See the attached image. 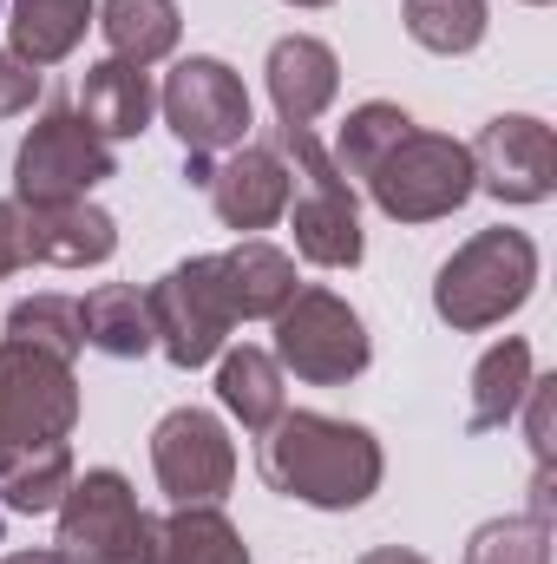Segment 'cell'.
<instances>
[{
    "instance_id": "4dcf8cb0",
    "label": "cell",
    "mask_w": 557,
    "mask_h": 564,
    "mask_svg": "<svg viewBox=\"0 0 557 564\" xmlns=\"http://www.w3.org/2000/svg\"><path fill=\"white\" fill-rule=\"evenodd\" d=\"M13 270H26V243H20V204L7 197L0 204V282L13 276Z\"/></svg>"
},
{
    "instance_id": "3957f363",
    "label": "cell",
    "mask_w": 557,
    "mask_h": 564,
    "mask_svg": "<svg viewBox=\"0 0 557 564\" xmlns=\"http://www.w3.org/2000/svg\"><path fill=\"white\" fill-rule=\"evenodd\" d=\"M276 151L295 158V171H302V197H288V210H282L295 230V257L315 270H354L368 257L354 184L341 177V164L308 126H276Z\"/></svg>"
},
{
    "instance_id": "e575fe53",
    "label": "cell",
    "mask_w": 557,
    "mask_h": 564,
    "mask_svg": "<svg viewBox=\"0 0 557 564\" xmlns=\"http://www.w3.org/2000/svg\"><path fill=\"white\" fill-rule=\"evenodd\" d=\"M288 7H328V0H288Z\"/></svg>"
},
{
    "instance_id": "d4e9b609",
    "label": "cell",
    "mask_w": 557,
    "mask_h": 564,
    "mask_svg": "<svg viewBox=\"0 0 557 564\" xmlns=\"http://www.w3.org/2000/svg\"><path fill=\"white\" fill-rule=\"evenodd\" d=\"M407 132H414V119H407L394 99H368V106H354V112L341 119L328 158L341 164V177H361V184H368V177L381 171V158L407 139Z\"/></svg>"
},
{
    "instance_id": "8d00e7d4",
    "label": "cell",
    "mask_w": 557,
    "mask_h": 564,
    "mask_svg": "<svg viewBox=\"0 0 557 564\" xmlns=\"http://www.w3.org/2000/svg\"><path fill=\"white\" fill-rule=\"evenodd\" d=\"M0 459H7V453H0ZM0 532H7V519H0Z\"/></svg>"
},
{
    "instance_id": "4316f807",
    "label": "cell",
    "mask_w": 557,
    "mask_h": 564,
    "mask_svg": "<svg viewBox=\"0 0 557 564\" xmlns=\"http://www.w3.org/2000/svg\"><path fill=\"white\" fill-rule=\"evenodd\" d=\"M407 40L439 53V59H459L485 40V0H407Z\"/></svg>"
},
{
    "instance_id": "ba28073f",
    "label": "cell",
    "mask_w": 557,
    "mask_h": 564,
    "mask_svg": "<svg viewBox=\"0 0 557 564\" xmlns=\"http://www.w3.org/2000/svg\"><path fill=\"white\" fill-rule=\"evenodd\" d=\"M144 308H151V335L164 348L171 368H204L230 348V295H223V276H217V257H190L177 270L144 289Z\"/></svg>"
},
{
    "instance_id": "f546056e",
    "label": "cell",
    "mask_w": 557,
    "mask_h": 564,
    "mask_svg": "<svg viewBox=\"0 0 557 564\" xmlns=\"http://www.w3.org/2000/svg\"><path fill=\"white\" fill-rule=\"evenodd\" d=\"M551 375L545 381H532V394H525V408H532V453H538V466L551 473Z\"/></svg>"
},
{
    "instance_id": "52a82bcc",
    "label": "cell",
    "mask_w": 557,
    "mask_h": 564,
    "mask_svg": "<svg viewBox=\"0 0 557 564\" xmlns=\"http://www.w3.org/2000/svg\"><path fill=\"white\" fill-rule=\"evenodd\" d=\"M106 177H119L112 144L99 139L73 106H46L40 126L13 151V204H79Z\"/></svg>"
},
{
    "instance_id": "e0dca14e",
    "label": "cell",
    "mask_w": 557,
    "mask_h": 564,
    "mask_svg": "<svg viewBox=\"0 0 557 564\" xmlns=\"http://www.w3.org/2000/svg\"><path fill=\"white\" fill-rule=\"evenodd\" d=\"M99 139H139L144 126H151V112H157V86H151V73L144 66H125V59H99V66H86V79H79V106H73Z\"/></svg>"
},
{
    "instance_id": "277c9868",
    "label": "cell",
    "mask_w": 557,
    "mask_h": 564,
    "mask_svg": "<svg viewBox=\"0 0 557 564\" xmlns=\"http://www.w3.org/2000/svg\"><path fill=\"white\" fill-rule=\"evenodd\" d=\"M66 564H157V519L139 506L132 479L112 466L73 473L59 499V545Z\"/></svg>"
},
{
    "instance_id": "74e56055",
    "label": "cell",
    "mask_w": 557,
    "mask_h": 564,
    "mask_svg": "<svg viewBox=\"0 0 557 564\" xmlns=\"http://www.w3.org/2000/svg\"><path fill=\"white\" fill-rule=\"evenodd\" d=\"M0 20H7V7H0Z\"/></svg>"
},
{
    "instance_id": "44dd1931",
    "label": "cell",
    "mask_w": 557,
    "mask_h": 564,
    "mask_svg": "<svg viewBox=\"0 0 557 564\" xmlns=\"http://www.w3.org/2000/svg\"><path fill=\"white\" fill-rule=\"evenodd\" d=\"M79 328H86V348H99V355H112V361H139V355L157 348L144 289H132V282H99V289L79 302Z\"/></svg>"
},
{
    "instance_id": "7402d4cb",
    "label": "cell",
    "mask_w": 557,
    "mask_h": 564,
    "mask_svg": "<svg viewBox=\"0 0 557 564\" xmlns=\"http://www.w3.org/2000/svg\"><path fill=\"white\" fill-rule=\"evenodd\" d=\"M217 401L250 426V433L276 426V414L288 408L276 355H270V348H223V355H217Z\"/></svg>"
},
{
    "instance_id": "9a60e30c",
    "label": "cell",
    "mask_w": 557,
    "mask_h": 564,
    "mask_svg": "<svg viewBox=\"0 0 557 564\" xmlns=\"http://www.w3.org/2000/svg\"><path fill=\"white\" fill-rule=\"evenodd\" d=\"M263 79H270V106H276L282 126H315V119L335 106V93H341V59H335L328 40L288 33V40L270 46Z\"/></svg>"
},
{
    "instance_id": "83f0119b",
    "label": "cell",
    "mask_w": 557,
    "mask_h": 564,
    "mask_svg": "<svg viewBox=\"0 0 557 564\" xmlns=\"http://www.w3.org/2000/svg\"><path fill=\"white\" fill-rule=\"evenodd\" d=\"M466 564H551V519H492L466 539Z\"/></svg>"
},
{
    "instance_id": "4fadbf2b",
    "label": "cell",
    "mask_w": 557,
    "mask_h": 564,
    "mask_svg": "<svg viewBox=\"0 0 557 564\" xmlns=\"http://www.w3.org/2000/svg\"><path fill=\"white\" fill-rule=\"evenodd\" d=\"M210 204H217V217H223V230H270L282 210H288V197H295V177H288V158H282L276 144H237L217 171H210Z\"/></svg>"
},
{
    "instance_id": "6da1fadb",
    "label": "cell",
    "mask_w": 557,
    "mask_h": 564,
    "mask_svg": "<svg viewBox=\"0 0 557 564\" xmlns=\"http://www.w3.org/2000/svg\"><path fill=\"white\" fill-rule=\"evenodd\" d=\"M381 440L354 421L315 414V408H282L276 426H263V479L270 492L315 506V512H354L381 492Z\"/></svg>"
},
{
    "instance_id": "836d02e7",
    "label": "cell",
    "mask_w": 557,
    "mask_h": 564,
    "mask_svg": "<svg viewBox=\"0 0 557 564\" xmlns=\"http://www.w3.org/2000/svg\"><path fill=\"white\" fill-rule=\"evenodd\" d=\"M0 564H66L59 552H13V558H0Z\"/></svg>"
},
{
    "instance_id": "1f68e13d",
    "label": "cell",
    "mask_w": 557,
    "mask_h": 564,
    "mask_svg": "<svg viewBox=\"0 0 557 564\" xmlns=\"http://www.w3.org/2000/svg\"><path fill=\"white\" fill-rule=\"evenodd\" d=\"M354 564H426L419 552H401V545H381V552H368V558H354Z\"/></svg>"
},
{
    "instance_id": "d6a6232c",
    "label": "cell",
    "mask_w": 557,
    "mask_h": 564,
    "mask_svg": "<svg viewBox=\"0 0 557 564\" xmlns=\"http://www.w3.org/2000/svg\"><path fill=\"white\" fill-rule=\"evenodd\" d=\"M210 171H217V164H210V158H197V151H190V164H184V177H190V184H210Z\"/></svg>"
},
{
    "instance_id": "cb8c5ba5",
    "label": "cell",
    "mask_w": 557,
    "mask_h": 564,
    "mask_svg": "<svg viewBox=\"0 0 557 564\" xmlns=\"http://www.w3.org/2000/svg\"><path fill=\"white\" fill-rule=\"evenodd\" d=\"M157 564H250V545L217 506H177L157 525Z\"/></svg>"
},
{
    "instance_id": "7a4b0ae2",
    "label": "cell",
    "mask_w": 557,
    "mask_h": 564,
    "mask_svg": "<svg viewBox=\"0 0 557 564\" xmlns=\"http://www.w3.org/2000/svg\"><path fill=\"white\" fill-rule=\"evenodd\" d=\"M538 289V243L525 230H479L466 237L439 276H433V315L452 328V335H479V328H499L505 315H518Z\"/></svg>"
},
{
    "instance_id": "30bf717a",
    "label": "cell",
    "mask_w": 557,
    "mask_h": 564,
    "mask_svg": "<svg viewBox=\"0 0 557 564\" xmlns=\"http://www.w3.org/2000/svg\"><path fill=\"white\" fill-rule=\"evenodd\" d=\"M79 426V381L66 361L0 335V453L66 440Z\"/></svg>"
},
{
    "instance_id": "ac0fdd59",
    "label": "cell",
    "mask_w": 557,
    "mask_h": 564,
    "mask_svg": "<svg viewBox=\"0 0 557 564\" xmlns=\"http://www.w3.org/2000/svg\"><path fill=\"white\" fill-rule=\"evenodd\" d=\"M99 20V0H13L7 7V40H13V59L26 66H59L86 26Z\"/></svg>"
},
{
    "instance_id": "f1b7e54d",
    "label": "cell",
    "mask_w": 557,
    "mask_h": 564,
    "mask_svg": "<svg viewBox=\"0 0 557 564\" xmlns=\"http://www.w3.org/2000/svg\"><path fill=\"white\" fill-rule=\"evenodd\" d=\"M40 99V66H26V59H13V53H0V119H13V112H26Z\"/></svg>"
},
{
    "instance_id": "8fae6325",
    "label": "cell",
    "mask_w": 557,
    "mask_h": 564,
    "mask_svg": "<svg viewBox=\"0 0 557 564\" xmlns=\"http://www.w3.org/2000/svg\"><path fill=\"white\" fill-rule=\"evenodd\" d=\"M151 473L171 506H217L237 486V446L210 408H171L151 433Z\"/></svg>"
},
{
    "instance_id": "5b68a950",
    "label": "cell",
    "mask_w": 557,
    "mask_h": 564,
    "mask_svg": "<svg viewBox=\"0 0 557 564\" xmlns=\"http://www.w3.org/2000/svg\"><path fill=\"white\" fill-rule=\"evenodd\" d=\"M368 191H374L381 217H394V224H439V217H452V210L472 204L479 177H472V151L459 139L414 126L407 139L381 158V171L368 177Z\"/></svg>"
},
{
    "instance_id": "2e32d148",
    "label": "cell",
    "mask_w": 557,
    "mask_h": 564,
    "mask_svg": "<svg viewBox=\"0 0 557 564\" xmlns=\"http://www.w3.org/2000/svg\"><path fill=\"white\" fill-rule=\"evenodd\" d=\"M217 276H223V295H230V315L237 322H276L282 308L295 302V257L263 243V237H243L237 250L217 257Z\"/></svg>"
},
{
    "instance_id": "7c38bea8",
    "label": "cell",
    "mask_w": 557,
    "mask_h": 564,
    "mask_svg": "<svg viewBox=\"0 0 557 564\" xmlns=\"http://www.w3.org/2000/svg\"><path fill=\"white\" fill-rule=\"evenodd\" d=\"M466 151H472L479 191H492L499 204H545L557 191V139H551V126L532 119V112L485 119V132Z\"/></svg>"
},
{
    "instance_id": "d590c367",
    "label": "cell",
    "mask_w": 557,
    "mask_h": 564,
    "mask_svg": "<svg viewBox=\"0 0 557 564\" xmlns=\"http://www.w3.org/2000/svg\"><path fill=\"white\" fill-rule=\"evenodd\" d=\"M525 7H551V0H525Z\"/></svg>"
},
{
    "instance_id": "603a6c76",
    "label": "cell",
    "mask_w": 557,
    "mask_h": 564,
    "mask_svg": "<svg viewBox=\"0 0 557 564\" xmlns=\"http://www.w3.org/2000/svg\"><path fill=\"white\" fill-rule=\"evenodd\" d=\"M66 486H73V446H66V440L20 446V453L0 459V506H7V512H26V519L59 512Z\"/></svg>"
},
{
    "instance_id": "ffe728a7",
    "label": "cell",
    "mask_w": 557,
    "mask_h": 564,
    "mask_svg": "<svg viewBox=\"0 0 557 564\" xmlns=\"http://www.w3.org/2000/svg\"><path fill=\"white\" fill-rule=\"evenodd\" d=\"M532 381H538L532 341H518V335L492 341V348L479 355V368H472V414H466V426H472V433L512 426L518 408H525V394H532Z\"/></svg>"
},
{
    "instance_id": "9c48e42d",
    "label": "cell",
    "mask_w": 557,
    "mask_h": 564,
    "mask_svg": "<svg viewBox=\"0 0 557 564\" xmlns=\"http://www.w3.org/2000/svg\"><path fill=\"white\" fill-rule=\"evenodd\" d=\"M157 112H164V126L177 132V144L197 151V158H217V151L250 144V93H243V79H237L223 59H210V53H190V59H177V66L164 73Z\"/></svg>"
},
{
    "instance_id": "d6986e66",
    "label": "cell",
    "mask_w": 557,
    "mask_h": 564,
    "mask_svg": "<svg viewBox=\"0 0 557 564\" xmlns=\"http://www.w3.org/2000/svg\"><path fill=\"white\" fill-rule=\"evenodd\" d=\"M112 46V59L125 66H157L177 53L184 40V13L177 0H99V20H92Z\"/></svg>"
},
{
    "instance_id": "484cf974",
    "label": "cell",
    "mask_w": 557,
    "mask_h": 564,
    "mask_svg": "<svg viewBox=\"0 0 557 564\" xmlns=\"http://www.w3.org/2000/svg\"><path fill=\"white\" fill-rule=\"evenodd\" d=\"M7 341H26L53 361L73 368V355L86 348V328H79V302L73 295H26L7 308Z\"/></svg>"
},
{
    "instance_id": "5bb4252c",
    "label": "cell",
    "mask_w": 557,
    "mask_h": 564,
    "mask_svg": "<svg viewBox=\"0 0 557 564\" xmlns=\"http://www.w3.org/2000/svg\"><path fill=\"white\" fill-rule=\"evenodd\" d=\"M20 243H26V263L92 270V263H112L119 224L86 197L79 204H20Z\"/></svg>"
},
{
    "instance_id": "8992f818",
    "label": "cell",
    "mask_w": 557,
    "mask_h": 564,
    "mask_svg": "<svg viewBox=\"0 0 557 564\" xmlns=\"http://www.w3.org/2000/svg\"><path fill=\"white\" fill-rule=\"evenodd\" d=\"M374 341L368 322L335 295V289H295V302L276 315V368L308 388H348L368 375Z\"/></svg>"
}]
</instances>
